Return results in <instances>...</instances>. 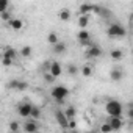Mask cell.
<instances>
[{
	"label": "cell",
	"mask_w": 133,
	"mask_h": 133,
	"mask_svg": "<svg viewBox=\"0 0 133 133\" xmlns=\"http://www.w3.org/2000/svg\"><path fill=\"white\" fill-rule=\"evenodd\" d=\"M108 116H122L124 113V105L119 100H108L107 107H105Z\"/></svg>",
	"instance_id": "cell-1"
},
{
	"label": "cell",
	"mask_w": 133,
	"mask_h": 133,
	"mask_svg": "<svg viewBox=\"0 0 133 133\" xmlns=\"http://www.w3.org/2000/svg\"><path fill=\"white\" fill-rule=\"evenodd\" d=\"M50 96H52L53 100H56V102L61 105V103H64V99L69 96V89L66 88V86H55V88L52 89Z\"/></svg>",
	"instance_id": "cell-2"
},
{
	"label": "cell",
	"mask_w": 133,
	"mask_h": 133,
	"mask_svg": "<svg viewBox=\"0 0 133 133\" xmlns=\"http://www.w3.org/2000/svg\"><path fill=\"white\" fill-rule=\"evenodd\" d=\"M107 33H108L110 38H124L127 35V30L121 24H111V25H108Z\"/></svg>",
	"instance_id": "cell-3"
},
{
	"label": "cell",
	"mask_w": 133,
	"mask_h": 133,
	"mask_svg": "<svg viewBox=\"0 0 133 133\" xmlns=\"http://www.w3.org/2000/svg\"><path fill=\"white\" fill-rule=\"evenodd\" d=\"M77 39H78L80 45H83V47H88L92 42L91 41V35H89V31L86 28H80V31L77 33Z\"/></svg>",
	"instance_id": "cell-4"
},
{
	"label": "cell",
	"mask_w": 133,
	"mask_h": 133,
	"mask_svg": "<svg viewBox=\"0 0 133 133\" xmlns=\"http://www.w3.org/2000/svg\"><path fill=\"white\" fill-rule=\"evenodd\" d=\"M102 53H103V52H102V49H100L99 44L91 42V44L88 45V50H86V56H88V58H100Z\"/></svg>",
	"instance_id": "cell-5"
},
{
	"label": "cell",
	"mask_w": 133,
	"mask_h": 133,
	"mask_svg": "<svg viewBox=\"0 0 133 133\" xmlns=\"http://www.w3.org/2000/svg\"><path fill=\"white\" fill-rule=\"evenodd\" d=\"M31 107H33V103H30V102H21L19 105H17V113H19V116L21 117H30V111H31Z\"/></svg>",
	"instance_id": "cell-6"
},
{
	"label": "cell",
	"mask_w": 133,
	"mask_h": 133,
	"mask_svg": "<svg viewBox=\"0 0 133 133\" xmlns=\"http://www.w3.org/2000/svg\"><path fill=\"white\" fill-rule=\"evenodd\" d=\"M6 88L8 89H16V91H25L28 88V83L24 82V80H11V82H8Z\"/></svg>",
	"instance_id": "cell-7"
},
{
	"label": "cell",
	"mask_w": 133,
	"mask_h": 133,
	"mask_svg": "<svg viewBox=\"0 0 133 133\" xmlns=\"http://www.w3.org/2000/svg\"><path fill=\"white\" fill-rule=\"evenodd\" d=\"M107 122L111 125V130H113V131H117V130H121V128H122V125H124L122 116H110Z\"/></svg>",
	"instance_id": "cell-8"
},
{
	"label": "cell",
	"mask_w": 133,
	"mask_h": 133,
	"mask_svg": "<svg viewBox=\"0 0 133 133\" xmlns=\"http://www.w3.org/2000/svg\"><path fill=\"white\" fill-rule=\"evenodd\" d=\"M49 72L53 75V77H59L61 74H63V68H61V64L58 63V61H52L50 64H49Z\"/></svg>",
	"instance_id": "cell-9"
},
{
	"label": "cell",
	"mask_w": 133,
	"mask_h": 133,
	"mask_svg": "<svg viewBox=\"0 0 133 133\" xmlns=\"http://www.w3.org/2000/svg\"><path fill=\"white\" fill-rule=\"evenodd\" d=\"M55 117H56V121H58V124L63 127V128H68V117H66V114H64V111H61V110H56L55 111Z\"/></svg>",
	"instance_id": "cell-10"
},
{
	"label": "cell",
	"mask_w": 133,
	"mask_h": 133,
	"mask_svg": "<svg viewBox=\"0 0 133 133\" xmlns=\"http://www.w3.org/2000/svg\"><path fill=\"white\" fill-rule=\"evenodd\" d=\"M24 131H27V133H35V131H38L39 130V127H38V124H36V121L35 119H31V121H27L25 124H24Z\"/></svg>",
	"instance_id": "cell-11"
},
{
	"label": "cell",
	"mask_w": 133,
	"mask_h": 133,
	"mask_svg": "<svg viewBox=\"0 0 133 133\" xmlns=\"http://www.w3.org/2000/svg\"><path fill=\"white\" fill-rule=\"evenodd\" d=\"M110 78H111L113 82H121V80L124 78V71H122V68H114V69L110 72Z\"/></svg>",
	"instance_id": "cell-12"
},
{
	"label": "cell",
	"mask_w": 133,
	"mask_h": 133,
	"mask_svg": "<svg viewBox=\"0 0 133 133\" xmlns=\"http://www.w3.org/2000/svg\"><path fill=\"white\" fill-rule=\"evenodd\" d=\"M66 49H68V47H66V44L61 42V41H58L56 44H53V53L55 55H63L66 52Z\"/></svg>",
	"instance_id": "cell-13"
},
{
	"label": "cell",
	"mask_w": 133,
	"mask_h": 133,
	"mask_svg": "<svg viewBox=\"0 0 133 133\" xmlns=\"http://www.w3.org/2000/svg\"><path fill=\"white\" fill-rule=\"evenodd\" d=\"M2 56H3V58H10V59H13V61H14V59H16V56H17V50H16V49H13V47H6Z\"/></svg>",
	"instance_id": "cell-14"
},
{
	"label": "cell",
	"mask_w": 133,
	"mask_h": 133,
	"mask_svg": "<svg viewBox=\"0 0 133 133\" xmlns=\"http://www.w3.org/2000/svg\"><path fill=\"white\" fill-rule=\"evenodd\" d=\"M10 27H11L14 31H19V30L24 28V21H21V19H11V21H10Z\"/></svg>",
	"instance_id": "cell-15"
},
{
	"label": "cell",
	"mask_w": 133,
	"mask_h": 133,
	"mask_svg": "<svg viewBox=\"0 0 133 133\" xmlns=\"http://www.w3.org/2000/svg\"><path fill=\"white\" fill-rule=\"evenodd\" d=\"M58 17H59V21H63V22H68V21H71V11H69L68 8H63V10L58 13Z\"/></svg>",
	"instance_id": "cell-16"
},
{
	"label": "cell",
	"mask_w": 133,
	"mask_h": 133,
	"mask_svg": "<svg viewBox=\"0 0 133 133\" xmlns=\"http://www.w3.org/2000/svg\"><path fill=\"white\" fill-rule=\"evenodd\" d=\"M88 24H89V16L88 14H80V17H78V27L80 28H86Z\"/></svg>",
	"instance_id": "cell-17"
},
{
	"label": "cell",
	"mask_w": 133,
	"mask_h": 133,
	"mask_svg": "<svg viewBox=\"0 0 133 133\" xmlns=\"http://www.w3.org/2000/svg\"><path fill=\"white\" fill-rule=\"evenodd\" d=\"M19 53H21V56H22V58H30V56H31V53H33V49H31L30 45H24V47L21 49V52H19Z\"/></svg>",
	"instance_id": "cell-18"
},
{
	"label": "cell",
	"mask_w": 133,
	"mask_h": 133,
	"mask_svg": "<svg viewBox=\"0 0 133 133\" xmlns=\"http://www.w3.org/2000/svg\"><path fill=\"white\" fill-rule=\"evenodd\" d=\"M64 114H66V117H68V119H75V114H77L75 107H68V108H66V111H64Z\"/></svg>",
	"instance_id": "cell-19"
},
{
	"label": "cell",
	"mask_w": 133,
	"mask_h": 133,
	"mask_svg": "<svg viewBox=\"0 0 133 133\" xmlns=\"http://www.w3.org/2000/svg\"><path fill=\"white\" fill-rule=\"evenodd\" d=\"M110 56H111V58H113L114 61H121V59L124 58V52L117 49V50H113V52L110 53Z\"/></svg>",
	"instance_id": "cell-20"
},
{
	"label": "cell",
	"mask_w": 133,
	"mask_h": 133,
	"mask_svg": "<svg viewBox=\"0 0 133 133\" xmlns=\"http://www.w3.org/2000/svg\"><path fill=\"white\" fill-rule=\"evenodd\" d=\"M30 117L31 119H35V121H38L39 117H41V110L38 108V107H31V111H30Z\"/></svg>",
	"instance_id": "cell-21"
},
{
	"label": "cell",
	"mask_w": 133,
	"mask_h": 133,
	"mask_svg": "<svg viewBox=\"0 0 133 133\" xmlns=\"http://www.w3.org/2000/svg\"><path fill=\"white\" fill-rule=\"evenodd\" d=\"M91 6H92V5H89V3H82L80 8H78L80 14H89V13H91Z\"/></svg>",
	"instance_id": "cell-22"
},
{
	"label": "cell",
	"mask_w": 133,
	"mask_h": 133,
	"mask_svg": "<svg viewBox=\"0 0 133 133\" xmlns=\"http://www.w3.org/2000/svg\"><path fill=\"white\" fill-rule=\"evenodd\" d=\"M58 41H59V39H58V35H56L55 31H50V33H49V36H47V42L53 45V44H56Z\"/></svg>",
	"instance_id": "cell-23"
},
{
	"label": "cell",
	"mask_w": 133,
	"mask_h": 133,
	"mask_svg": "<svg viewBox=\"0 0 133 133\" xmlns=\"http://www.w3.org/2000/svg\"><path fill=\"white\" fill-rule=\"evenodd\" d=\"M82 74H83V77H91L92 75V68L89 64L83 66V68H82Z\"/></svg>",
	"instance_id": "cell-24"
},
{
	"label": "cell",
	"mask_w": 133,
	"mask_h": 133,
	"mask_svg": "<svg viewBox=\"0 0 133 133\" xmlns=\"http://www.w3.org/2000/svg\"><path fill=\"white\" fill-rule=\"evenodd\" d=\"M97 16H100V17H110V16H111V13H110V10H108V8H103V6H102Z\"/></svg>",
	"instance_id": "cell-25"
},
{
	"label": "cell",
	"mask_w": 133,
	"mask_h": 133,
	"mask_svg": "<svg viewBox=\"0 0 133 133\" xmlns=\"http://www.w3.org/2000/svg\"><path fill=\"white\" fill-rule=\"evenodd\" d=\"M8 6H10V0H0V13L6 11Z\"/></svg>",
	"instance_id": "cell-26"
},
{
	"label": "cell",
	"mask_w": 133,
	"mask_h": 133,
	"mask_svg": "<svg viewBox=\"0 0 133 133\" xmlns=\"http://www.w3.org/2000/svg\"><path fill=\"white\" fill-rule=\"evenodd\" d=\"M0 17H2V21H11V13L6 10V11H2V13H0Z\"/></svg>",
	"instance_id": "cell-27"
},
{
	"label": "cell",
	"mask_w": 133,
	"mask_h": 133,
	"mask_svg": "<svg viewBox=\"0 0 133 133\" xmlns=\"http://www.w3.org/2000/svg\"><path fill=\"white\" fill-rule=\"evenodd\" d=\"M68 72H69L71 75H75V74L78 72V68H77L75 64H69V66H68Z\"/></svg>",
	"instance_id": "cell-28"
},
{
	"label": "cell",
	"mask_w": 133,
	"mask_h": 133,
	"mask_svg": "<svg viewBox=\"0 0 133 133\" xmlns=\"http://www.w3.org/2000/svg\"><path fill=\"white\" fill-rule=\"evenodd\" d=\"M56 80V77H53L50 72H47V74H44V82H47V83H53Z\"/></svg>",
	"instance_id": "cell-29"
},
{
	"label": "cell",
	"mask_w": 133,
	"mask_h": 133,
	"mask_svg": "<svg viewBox=\"0 0 133 133\" xmlns=\"http://www.w3.org/2000/svg\"><path fill=\"white\" fill-rule=\"evenodd\" d=\"M8 128H10V130H11V131H19V130H21V125H19V124H17V122H11V124H10V127H8Z\"/></svg>",
	"instance_id": "cell-30"
},
{
	"label": "cell",
	"mask_w": 133,
	"mask_h": 133,
	"mask_svg": "<svg viewBox=\"0 0 133 133\" xmlns=\"http://www.w3.org/2000/svg\"><path fill=\"white\" fill-rule=\"evenodd\" d=\"M100 131L107 133V131H113V130H111V125H110L108 122H105V124H102V127H100Z\"/></svg>",
	"instance_id": "cell-31"
},
{
	"label": "cell",
	"mask_w": 133,
	"mask_h": 133,
	"mask_svg": "<svg viewBox=\"0 0 133 133\" xmlns=\"http://www.w3.org/2000/svg\"><path fill=\"white\" fill-rule=\"evenodd\" d=\"M2 64L5 66V68H10V66L13 64V59H10V58H3V56H2Z\"/></svg>",
	"instance_id": "cell-32"
}]
</instances>
